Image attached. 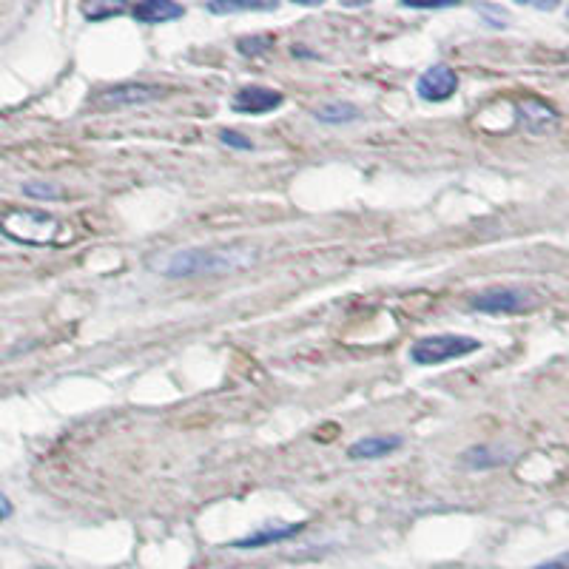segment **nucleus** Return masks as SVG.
<instances>
[{
  "label": "nucleus",
  "mask_w": 569,
  "mask_h": 569,
  "mask_svg": "<svg viewBox=\"0 0 569 569\" xmlns=\"http://www.w3.org/2000/svg\"><path fill=\"white\" fill-rule=\"evenodd\" d=\"M404 441L399 436H365V439L353 441L348 450L350 459H385L393 450H399Z\"/></svg>",
  "instance_id": "nucleus-10"
},
{
  "label": "nucleus",
  "mask_w": 569,
  "mask_h": 569,
  "mask_svg": "<svg viewBox=\"0 0 569 569\" xmlns=\"http://www.w3.org/2000/svg\"><path fill=\"white\" fill-rule=\"evenodd\" d=\"M23 194L32 197V200H57V197H63V191L52 183H26L23 185Z\"/></svg>",
  "instance_id": "nucleus-13"
},
{
  "label": "nucleus",
  "mask_w": 569,
  "mask_h": 569,
  "mask_svg": "<svg viewBox=\"0 0 569 569\" xmlns=\"http://www.w3.org/2000/svg\"><path fill=\"white\" fill-rule=\"evenodd\" d=\"M279 106H282V94L265 86H245L231 100V109L239 114H268Z\"/></svg>",
  "instance_id": "nucleus-5"
},
{
  "label": "nucleus",
  "mask_w": 569,
  "mask_h": 569,
  "mask_svg": "<svg viewBox=\"0 0 569 569\" xmlns=\"http://www.w3.org/2000/svg\"><path fill=\"white\" fill-rule=\"evenodd\" d=\"M220 143L222 146H231V148H242V151H251L254 143L251 140H245L239 131H231V129H222L220 131Z\"/></svg>",
  "instance_id": "nucleus-15"
},
{
  "label": "nucleus",
  "mask_w": 569,
  "mask_h": 569,
  "mask_svg": "<svg viewBox=\"0 0 569 569\" xmlns=\"http://www.w3.org/2000/svg\"><path fill=\"white\" fill-rule=\"evenodd\" d=\"M533 569H569V550L561 552L558 558H550V561H544V564H538Z\"/></svg>",
  "instance_id": "nucleus-17"
},
{
  "label": "nucleus",
  "mask_w": 569,
  "mask_h": 569,
  "mask_svg": "<svg viewBox=\"0 0 569 569\" xmlns=\"http://www.w3.org/2000/svg\"><path fill=\"white\" fill-rule=\"evenodd\" d=\"M205 9L211 15H237V12H271L276 3H257V0H217V3H205Z\"/></svg>",
  "instance_id": "nucleus-12"
},
{
  "label": "nucleus",
  "mask_w": 569,
  "mask_h": 569,
  "mask_svg": "<svg viewBox=\"0 0 569 569\" xmlns=\"http://www.w3.org/2000/svg\"><path fill=\"white\" fill-rule=\"evenodd\" d=\"M481 348V342L473 336H459V333H439V336H424L419 339L413 350H410V359L422 368H433V365H444V362H453L461 356H470Z\"/></svg>",
  "instance_id": "nucleus-3"
},
{
  "label": "nucleus",
  "mask_w": 569,
  "mask_h": 569,
  "mask_svg": "<svg viewBox=\"0 0 569 569\" xmlns=\"http://www.w3.org/2000/svg\"><path fill=\"white\" fill-rule=\"evenodd\" d=\"M259 259L257 248H242V245H228V248H191V251H174L166 257L154 259V271L171 279L183 276H225L248 271Z\"/></svg>",
  "instance_id": "nucleus-1"
},
{
  "label": "nucleus",
  "mask_w": 569,
  "mask_h": 569,
  "mask_svg": "<svg viewBox=\"0 0 569 569\" xmlns=\"http://www.w3.org/2000/svg\"><path fill=\"white\" fill-rule=\"evenodd\" d=\"M12 513H15V507H12V501L0 493V524L6 521V518H12Z\"/></svg>",
  "instance_id": "nucleus-18"
},
{
  "label": "nucleus",
  "mask_w": 569,
  "mask_h": 569,
  "mask_svg": "<svg viewBox=\"0 0 569 569\" xmlns=\"http://www.w3.org/2000/svg\"><path fill=\"white\" fill-rule=\"evenodd\" d=\"M163 94L166 92L157 89V86H137V83H131V86L109 89V92L100 97V103L103 106H140V103H151V100H157Z\"/></svg>",
  "instance_id": "nucleus-9"
},
{
  "label": "nucleus",
  "mask_w": 569,
  "mask_h": 569,
  "mask_svg": "<svg viewBox=\"0 0 569 569\" xmlns=\"http://www.w3.org/2000/svg\"><path fill=\"white\" fill-rule=\"evenodd\" d=\"M459 89V74L453 72L450 66H430L427 72H422L419 83H416V92L427 103H441V100H450Z\"/></svg>",
  "instance_id": "nucleus-4"
},
{
  "label": "nucleus",
  "mask_w": 569,
  "mask_h": 569,
  "mask_svg": "<svg viewBox=\"0 0 569 569\" xmlns=\"http://www.w3.org/2000/svg\"><path fill=\"white\" fill-rule=\"evenodd\" d=\"M3 234L26 245H57L66 239V225L43 211H9L3 220Z\"/></svg>",
  "instance_id": "nucleus-2"
},
{
  "label": "nucleus",
  "mask_w": 569,
  "mask_h": 569,
  "mask_svg": "<svg viewBox=\"0 0 569 569\" xmlns=\"http://www.w3.org/2000/svg\"><path fill=\"white\" fill-rule=\"evenodd\" d=\"M313 117H316L319 123L345 126V123H353V120H359V109H356V106H350V103H342V100H336V103H325L322 109L313 111Z\"/></svg>",
  "instance_id": "nucleus-11"
},
{
  "label": "nucleus",
  "mask_w": 569,
  "mask_h": 569,
  "mask_svg": "<svg viewBox=\"0 0 569 569\" xmlns=\"http://www.w3.org/2000/svg\"><path fill=\"white\" fill-rule=\"evenodd\" d=\"M35 569H52V567H35Z\"/></svg>",
  "instance_id": "nucleus-19"
},
{
  "label": "nucleus",
  "mask_w": 569,
  "mask_h": 569,
  "mask_svg": "<svg viewBox=\"0 0 569 569\" xmlns=\"http://www.w3.org/2000/svg\"><path fill=\"white\" fill-rule=\"evenodd\" d=\"M185 15V9L174 0H146V3H137L131 9V18L137 23H148V26H160V23H171V20H180Z\"/></svg>",
  "instance_id": "nucleus-8"
},
{
  "label": "nucleus",
  "mask_w": 569,
  "mask_h": 569,
  "mask_svg": "<svg viewBox=\"0 0 569 569\" xmlns=\"http://www.w3.org/2000/svg\"><path fill=\"white\" fill-rule=\"evenodd\" d=\"M473 308L484 313H515L527 308V294L518 288H493L473 296Z\"/></svg>",
  "instance_id": "nucleus-6"
},
{
  "label": "nucleus",
  "mask_w": 569,
  "mask_h": 569,
  "mask_svg": "<svg viewBox=\"0 0 569 569\" xmlns=\"http://www.w3.org/2000/svg\"><path fill=\"white\" fill-rule=\"evenodd\" d=\"M83 15L89 20H103L111 15H123V6H83Z\"/></svg>",
  "instance_id": "nucleus-16"
},
{
  "label": "nucleus",
  "mask_w": 569,
  "mask_h": 569,
  "mask_svg": "<svg viewBox=\"0 0 569 569\" xmlns=\"http://www.w3.org/2000/svg\"><path fill=\"white\" fill-rule=\"evenodd\" d=\"M476 12L484 18L487 26H493V29H507V12L501 9V6H476Z\"/></svg>",
  "instance_id": "nucleus-14"
},
{
  "label": "nucleus",
  "mask_w": 569,
  "mask_h": 569,
  "mask_svg": "<svg viewBox=\"0 0 569 569\" xmlns=\"http://www.w3.org/2000/svg\"><path fill=\"white\" fill-rule=\"evenodd\" d=\"M302 530H305V524H276V521H271V524H265L257 533L234 541L231 547H237V550H257V547H268V544H276V541L294 538V535L302 533Z\"/></svg>",
  "instance_id": "nucleus-7"
}]
</instances>
